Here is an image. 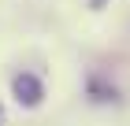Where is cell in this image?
Masks as SVG:
<instances>
[{
	"mask_svg": "<svg viewBox=\"0 0 130 126\" xmlns=\"http://www.w3.org/2000/svg\"><path fill=\"white\" fill-rule=\"evenodd\" d=\"M11 89H15V100H19L22 107H37L41 104V97H45V89H41V82H37V74H15V82H11Z\"/></svg>",
	"mask_w": 130,
	"mask_h": 126,
	"instance_id": "cell-1",
	"label": "cell"
},
{
	"mask_svg": "<svg viewBox=\"0 0 130 126\" xmlns=\"http://www.w3.org/2000/svg\"><path fill=\"white\" fill-rule=\"evenodd\" d=\"M93 4H100V0H93Z\"/></svg>",
	"mask_w": 130,
	"mask_h": 126,
	"instance_id": "cell-2",
	"label": "cell"
}]
</instances>
